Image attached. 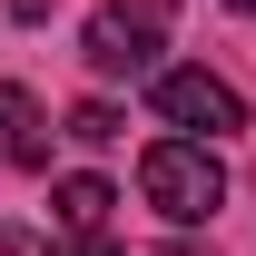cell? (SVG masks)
Masks as SVG:
<instances>
[{
  "mask_svg": "<svg viewBox=\"0 0 256 256\" xmlns=\"http://www.w3.org/2000/svg\"><path fill=\"white\" fill-rule=\"evenodd\" d=\"M30 128H40V108H30V89H10V79H0V158H10V148H20Z\"/></svg>",
  "mask_w": 256,
  "mask_h": 256,
  "instance_id": "5b68a950",
  "label": "cell"
},
{
  "mask_svg": "<svg viewBox=\"0 0 256 256\" xmlns=\"http://www.w3.org/2000/svg\"><path fill=\"white\" fill-rule=\"evenodd\" d=\"M226 10H246V20H256V0H226Z\"/></svg>",
  "mask_w": 256,
  "mask_h": 256,
  "instance_id": "30bf717a",
  "label": "cell"
},
{
  "mask_svg": "<svg viewBox=\"0 0 256 256\" xmlns=\"http://www.w3.org/2000/svg\"><path fill=\"white\" fill-rule=\"evenodd\" d=\"M158 118L168 128H197V148H207V138H236V128H246V98L226 89L217 69H158Z\"/></svg>",
  "mask_w": 256,
  "mask_h": 256,
  "instance_id": "7a4b0ae2",
  "label": "cell"
},
{
  "mask_svg": "<svg viewBox=\"0 0 256 256\" xmlns=\"http://www.w3.org/2000/svg\"><path fill=\"white\" fill-rule=\"evenodd\" d=\"M69 138H89V148L118 138V108H108V98H79V108H69Z\"/></svg>",
  "mask_w": 256,
  "mask_h": 256,
  "instance_id": "8992f818",
  "label": "cell"
},
{
  "mask_svg": "<svg viewBox=\"0 0 256 256\" xmlns=\"http://www.w3.org/2000/svg\"><path fill=\"white\" fill-rule=\"evenodd\" d=\"M60 207H50V217L69 226V236H108V207H118V188H108V178H60Z\"/></svg>",
  "mask_w": 256,
  "mask_h": 256,
  "instance_id": "277c9868",
  "label": "cell"
},
{
  "mask_svg": "<svg viewBox=\"0 0 256 256\" xmlns=\"http://www.w3.org/2000/svg\"><path fill=\"white\" fill-rule=\"evenodd\" d=\"M138 188H148V207H158L168 226H197L226 207V168L217 148H197V138H158L148 158H138Z\"/></svg>",
  "mask_w": 256,
  "mask_h": 256,
  "instance_id": "6da1fadb",
  "label": "cell"
},
{
  "mask_svg": "<svg viewBox=\"0 0 256 256\" xmlns=\"http://www.w3.org/2000/svg\"><path fill=\"white\" fill-rule=\"evenodd\" d=\"M0 256H50L40 236H20V226H0Z\"/></svg>",
  "mask_w": 256,
  "mask_h": 256,
  "instance_id": "52a82bcc",
  "label": "cell"
},
{
  "mask_svg": "<svg viewBox=\"0 0 256 256\" xmlns=\"http://www.w3.org/2000/svg\"><path fill=\"white\" fill-rule=\"evenodd\" d=\"M79 256H128V246H108V236H79Z\"/></svg>",
  "mask_w": 256,
  "mask_h": 256,
  "instance_id": "ba28073f",
  "label": "cell"
},
{
  "mask_svg": "<svg viewBox=\"0 0 256 256\" xmlns=\"http://www.w3.org/2000/svg\"><path fill=\"white\" fill-rule=\"evenodd\" d=\"M10 10H20V20H50V0H10Z\"/></svg>",
  "mask_w": 256,
  "mask_h": 256,
  "instance_id": "9c48e42d",
  "label": "cell"
},
{
  "mask_svg": "<svg viewBox=\"0 0 256 256\" xmlns=\"http://www.w3.org/2000/svg\"><path fill=\"white\" fill-rule=\"evenodd\" d=\"M158 10H168V0H148V10H89L79 60H89L98 79H138V69H158Z\"/></svg>",
  "mask_w": 256,
  "mask_h": 256,
  "instance_id": "3957f363",
  "label": "cell"
}]
</instances>
